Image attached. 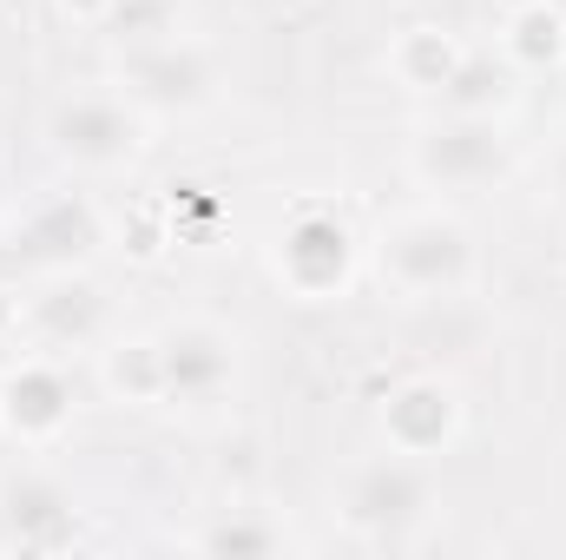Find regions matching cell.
Listing matches in <instances>:
<instances>
[{"label": "cell", "mask_w": 566, "mask_h": 560, "mask_svg": "<svg viewBox=\"0 0 566 560\" xmlns=\"http://www.w3.org/2000/svg\"><path fill=\"white\" fill-rule=\"evenodd\" d=\"M514 73H554L566 66V7L554 0H514L501 20V46H494Z\"/></svg>", "instance_id": "obj_13"}, {"label": "cell", "mask_w": 566, "mask_h": 560, "mask_svg": "<svg viewBox=\"0 0 566 560\" xmlns=\"http://www.w3.org/2000/svg\"><path fill=\"white\" fill-rule=\"evenodd\" d=\"M7 245H13V258H20L27 271H40V278H53V271H86V265L99 258V245H106V218H99V205H93L86 191H40V198L13 218Z\"/></svg>", "instance_id": "obj_8"}, {"label": "cell", "mask_w": 566, "mask_h": 560, "mask_svg": "<svg viewBox=\"0 0 566 560\" xmlns=\"http://www.w3.org/2000/svg\"><path fill=\"white\" fill-rule=\"evenodd\" d=\"M99 383H106L113 403H126V409H151V403H158V350H151V336H126V343H113V350L99 356Z\"/></svg>", "instance_id": "obj_17"}, {"label": "cell", "mask_w": 566, "mask_h": 560, "mask_svg": "<svg viewBox=\"0 0 566 560\" xmlns=\"http://www.w3.org/2000/svg\"><path fill=\"white\" fill-rule=\"evenodd\" d=\"M73 409H80V390L66 376L60 356L33 350L20 363H7L0 376V435L20 442V448H46L73 428Z\"/></svg>", "instance_id": "obj_9"}, {"label": "cell", "mask_w": 566, "mask_h": 560, "mask_svg": "<svg viewBox=\"0 0 566 560\" xmlns=\"http://www.w3.org/2000/svg\"><path fill=\"white\" fill-rule=\"evenodd\" d=\"M60 7H66L73 20H106V7H113V0H60Z\"/></svg>", "instance_id": "obj_21"}, {"label": "cell", "mask_w": 566, "mask_h": 560, "mask_svg": "<svg viewBox=\"0 0 566 560\" xmlns=\"http://www.w3.org/2000/svg\"><path fill=\"white\" fill-rule=\"evenodd\" d=\"M46 145H53L60 165L93 172V178H113V172L139 165L145 113L126 93H66V100L46 113Z\"/></svg>", "instance_id": "obj_5"}, {"label": "cell", "mask_w": 566, "mask_h": 560, "mask_svg": "<svg viewBox=\"0 0 566 560\" xmlns=\"http://www.w3.org/2000/svg\"><path fill=\"white\" fill-rule=\"evenodd\" d=\"M376 271L402 297H461L474 283V231L441 205L396 211L376 231Z\"/></svg>", "instance_id": "obj_1"}, {"label": "cell", "mask_w": 566, "mask_h": 560, "mask_svg": "<svg viewBox=\"0 0 566 560\" xmlns=\"http://www.w3.org/2000/svg\"><path fill=\"white\" fill-rule=\"evenodd\" d=\"M514 165L507 126L501 120H474V113H434L409 139V172L428 191H488L501 185Z\"/></svg>", "instance_id": "obj_7"}, {"label": "cell", "mask_w": 566, "mask_h": 560, "mask_svg": "<svg viewBox=\"0 0 566 560\" xmlns=\"http://www.w3.org/2000/svg\"><path fill=\"white\" fill-rule=\"evenodd\" d=\"M191 548H198V554H218V560H264V554H283V548H290V528H283L271 508L238 501V508H218V515L191 535Z\"/></svg>", "instance_id": "obj_14"}, {"label": "cell", "mask_w": 566, "mask_h": 560, "mask_svg": "<svg viewBox=\"0 0 566 560\" xmlns=\"http://www.w3.org/2000/svg\"><path fill=\"white\" fill-rule=\"evenodd\" d=\"M356 258H363V245H356L349 218H343L336 205H323V198L296 205L277 225V238H271V271H277V283L290 297H303V303L343 297V290L356 283Z\"/></svg>", "instance_id": "obj_4"}, {"label": "cell", "mask_w": 566, "mask_h": 560, "mask_svg": "<svg viewBox=\"0 0 566 560\" xmlns=\"http://www.w3.org/2000/svg\"><path fill=\"white\" fill-rule=\"evenodd\" d=\"M441 113H474V120H501L514 106V66L488 46V53H461L454 80L434 93Z\"/></svg>", "instance_id": "obj_16"}, {"label": "cell", "mask_w": 566, "mask_h": 560, "mask_svg": "<svg viewBox=\"0 0 566 560\" xmlns=\"http://www.w3.org/2000/svg\"><path fill=\"white\" fill-rule=\"evenodd\" d=\"M454 435H461V390L448 376H402L382 396V442L389 448L434 462Z\"/></svg>", "instance_id": "obj_12"}, {"label": "cell", "mask_w": 566, "mask_h": 560, "mask_svg": "<svg viewBox=\"0 0 566 560\" xmlns=\"http://www.w3.org/2000/svg\"><path fill=\"white\" fill-rule=\"evenodd\" d=\"M151 350H158V403L171 409H218L238 390V336L211 317L158 323Z\"/></svg>", "instance_id": "obj_6"}, {"label": "cell", "mask_w": 566, "mask_h": 560, "mask_svg": "<svg viewBox=\"0 0 566 560\" xmlns=\"http://www.w3.org/2000/svg\"><path fill=\"white\" fill-rule=\"evenodd\" d=\"M20 323H27V290L0 283V343H7V336H20Z\"/></svg>", "instance_id": "obj_19"}, {"label": "cell", "mask_w": 566, "mask_h": 560, "mask_svg": "<svg viewBox=\"0 0 566 560\" xmlns=\"http://www.w3.org/2000/svg\"><path fill=\"white\" fill-rule=\"evenodd\" d=\"M547 178H554V205L566 211V139H560V152H554V165H547Z\"/></svg>", "instance_id": "obj_20"}, {"label": "cell", "mask_w": 566, "mask_h": 560, "mask_svg": "<svg viewBox=\"0 0 566 560\" xmlns=\"http://www.w3.org/2000/svg\"><path fill=\"white\" fill-rule=\"evenodd\" d=\"M80 541V501L46 468L0 475V554H60Z\"/></svg>", "instance_id": "obj_10"}, {"label": "cell", "mask_w": 566, "mask_h": 560, "mask_svg": "<svg viewBox=\"0 0 566 560\" xmlns=\"http://www.w3.org/2000/svg\"><path fill=\"white\" fill-rule=\"evenodd\" d=\"M336 508H343V528L363 535V541H409L434 515V481H428L422 455H402V448H382V455H363L343 488H336Z\"/></svg>", "instance_id": "obj_3"}, {"label": "cell", "mask_w": 566, "mask_h": 560, "mask_svg": "<svg viewBox=\"0 0 566 560\" xmlns=\"http://www.w3.org/2000/svg\"><path fill=\"white\" fill-rule=\"evenodd\" d=\"M99 27L119 46H139V40H158V33H178V0H113Z\"/></svg>", "instance_id": "obj_18"}, {"label": "cell", "mask_w": 566, "mask_h": 560, "mask_svg": "<svg viewBox=\"0 0 566 560\" xmlns=\"http://www.w3.org/2000/svg\"><path fill=\"white\" fill-rule=\"evenodd\" d=\"M20 336L46 356H73V350H93L106 336V290L86 278V271H53L40 278V290H27V323Z\"/></svg>", "instance_id": "obj_11"}, {"label": "cell", "mask_w": 566, "mask_h": 560, "mask_svg": "<svg viewBox=\"0 0 566 560\" xmlns=\"http://www.w3.org/2000/svg\"><path fill=\"white\" fill-rule=\"evenodd\" d=\"M113 86L139 106L145 120H191L218 100V60L205 40L191 33H158V40H139V46H119L113 60Z\"/></svg>", "instance_id": "obj_2"}, {"label": "cell", "mask_w": 566, "mask_h": 560, "mask_svg": "<svg viewBox=\"0 0 566 560\" xmlns=\"http://www.w3.org/2000/svg\"><path fill=\"white\" fill-rule=\"evenodd\" d=\"M461 53H468V46H461L448 27H409V33H396V46H389V73H396V86L434 100V93L454 80Z\"/></svg>", "instance_id": "obj_15"}]
</instances>
